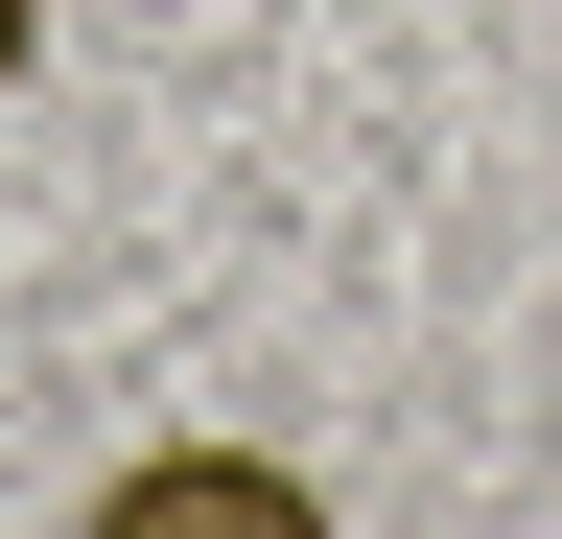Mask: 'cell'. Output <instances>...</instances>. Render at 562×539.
Listing matches in <instances>:
<instances>
[{"instance_id": "cell-1", "label": "cell", "mask_w": 562, "mask_h": 539, "mask_svg": "<svg viewBox=\"0 0 562 539\" xmlns=\"http://www.w3.org/2000/svg\"><path fill=\"white\" fill-rule=\"evenodd\" d=\"M188 493H235V516H305V469H258V446H140L94 516H188Z\"/></svg>"}, {"instance_id": "cell-2", "label": "cell", "mask_w": 562, "mask_h": 539, "mask_svg": "<svg viewBox=\"0 0 562 539\" xmlns=\"http://www.w3.org/2000/svg\"><path fill=\"white\" fill-rule=\"evenodd\" d=\"M24 24H47V0H0V94H24Z\"/></svg>"}]
</instances>
